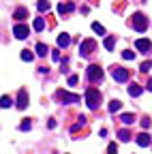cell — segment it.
<instances>
[{
	"label": "cell",
	"instance_id": "cell-1",
	"mask_svg": "<svg viewBox=\"0 0 152 154\" xmlns=\"http://www.w3.org/2000/svg\"><path fill=\"white\" fill-rule=\"evenodd\" d=\"M86 105H88L90 109H97V107L101 105V92H99L97 88H88V90H86Z\"/></svg>",
	"mask_w": 152,
	"mask_h": 154
},
{
	"label": "cell",
	"instance_id": "cell-2",
	"mask_svg": "<svg viewBox=\"0 0 152 154\" xmlns=\"http://www.w3.org/2000/svg\"><path fill=\"white\" fill-rule=\"evenodd\" d=\"M131 24H133V28H135L137 32H146V28H148V19H146L144 13H133Z\"/></svg>",
	"mask_w": 152,
	"mask_h": 154
},
{
	"label": "cell",
	"instance_id": "cell-3",
	"mask_svg": "<svg viewBox=\"0 0 152 154\" xmlns=\"http://www.w3.org/2000/svg\"><path fill=\"white\" fill-rule=\"evenodd\" d=\"M86 75H88V79H90L92 84H97V82L103 79V69H101L99 64H90V66L86 69Z\"/></svg>",
	"mask_w": 152,
	"mask_h": 154
},
{
	"label": "cell",
	"instance_id": "cell-4",
	"mask_svg": "<svg viewBox=\"0 0 152 154\" xmlns=\"http://www.w3.org/2000/svg\"><path fill=\"white\" fill-rule=\"evenodd\" d=\"M111 77H113L116 82L124 84V82H129V71H126L124 66H113V69H111Z\"/></svg>",
	"mask_w": 152,
	"mask_h": 154
},
{
	"label": "cell",
	"instance_id": "cell-5",
	"mask_svg": "<svg viewBox=\"0 0 152 154\" xmlns=\"http://www.w3.org/2000/svg\"><path fill=\"white\" fill-rule=\"evenodd\" d=\"M56 96H58L62 103H79V101H82L79 94H71V92H64V90H58V92H56Z\"/></svg>",
	"mask_w": 152,
	"mask_h": 154
},
{
	"label": "cell",
	"instance_id": "cell-6",
	"mask_svg": "<svg viewBox=\"0 0 152 154\" xmlns=\"http://www.w3.org/2000/svg\"><path fill=\"white\" fill-rule=\"evenodd\" d=\"M97 47V43L92 41V38H86V41H82V45H79V56H90L92 54V49Z\"/></svg>",
	"mask_w": 152,
	"mask_h": 154
},
{
	"label": "cell",
	"instance_id": "cell-7",
	"mask_svg": "<svg viewBox=\"0 0 152 154\" xmlns=\"http://www.w3.org/2000/svg\"><path fill=\"white\" fill-rule=\"evenodd\" d=\"M135 49L141 51V54H150L152 51V43L148 41V38H137V41H135Z\"/></svg>",
	"mask_w": 152,
	"mask_h": 154
},
{
	"label": "cell",
	"instance_id": "cell-8",
	"mask_svg": "<svg viewBox=\"0 0 152 154\" xmlns=\"http://www.w3.org/2000/svg\"><path fill=\"white\" fill-rule=\"evenodd\" d=\"M13 34H15L17 38H26V36L30 34V28H28L26 24H17V26H13Z\"/></svg>",
	"mask_w": 152,
	"mask_h": 154
},
{
	"label": "cell",
	"instance_id": "cell-9",
	"mask_svg": "<svg viewBox=\"0 0 152 154\" xmlns=\"http://www.w3.org/2000/svg\"><path fill=\"white\" fill-rule=\"evenodd\" d=\"M15 105H17V109H26V107H28V92H26L24 88L17 92V103H15Z\"/></svg>",
	"mask_w": 152,
	"mask_h": 154
},
{
	"label": "cell",
	"instance_id": "cell-10",
	"mask_svg": "<svg viewBox=\"0 0 152 154\" xmlns=\"http://www.w3.org/2000/svg\"><path fill=\"white\" fill-rule=\"evenodd\" d=\"M150 139H152V137H150L148 133H139V135H137V146L146 148V146H150Z\"/></svg>",
	"mask_w": 152,
	"mask_h": 154
},
{
	"label": "cell",
	"instance_id": "cell-11",
	"mask_svg": "<svg viewBox=\"0 0 152 154\" xmlns=\"http://www.w3.org/2000/svg\"><path fill=\"white\" fill-rule=\"evenodd\" d=\"M69 45H71V34H67V32L60 34L58 36V47H69Z\"/></svg>",
	"mask_w": 152,
	"mask_h": 154
},
{
	"label": "cell",
	"instance_id": "cell-12",
	"mask_svg": "<svg viewBox=\"0 0 152 154\" xmlns=\"http://www.w3.org/2000/svg\"><path fill=\"white\" fill-rule=\"evenodd\" d=\"M73 9H75V5H73V2H67V5L62 2V5H58V13H60V15H64V13H71Z\"/></svg>",
	"mask_w": 152,
	"mask_h": 154
},
{
	"label": "cell",
	"instance_id": "cell-13",
	"mask_svg": "<svg viewBox=\"0 0 152 154\" xmlns=\"http://www.w3.org/2000/svg\"><path fill=\"white\" fill-rule=\"evenodd\" d=\"M13 17H15V19H20V22H22V19H26V17H28V11H26L24 7H20V9H15Z\"/></svg>",
	"mask_w": 152,
	"mask_h": 154
},
{
	"label": "cell",
	"instance_id": "cell-14",
	"mask_svg": "<svg viewBox=\"0 0 152 154\" xmlns=\"http://www.w3.org/2000/svg\"><path fill=\"white\" fill-rule=\"evenodd\" d=\"M34 49H36V56H41V58H43V56H47V51H49V47H47L45 43H36V47H34Z\"/></svg>",
	"mask_w": 152,
	"mask_h": 154
},
{
	"label": "cell",
	"instance_id": "cell-15",
	"mask_svg": "<svg viewBox=\"0 0 152 154\" xmlns=\"http://www.w3.org/2000/svg\"><path fill=\"white\" fill-rule=\"evenodd\" d=\"M32 28H34L36 32L45 30V19H43V17H36V19H34V24H32Z\"/></svg>",
	"mask_w": 152,
	"mask_h": 154
},
{
	"label": "cell",
	"instance_id": "cell-16",
	"mask_svg": "<svg viewBox=\"0 0 152 154\" xmlns=\"http://www.w3.org/2000/svg\"><path fill=\"white\" fill-rule=\"evenodd\" d=\"M120 120H122V124H133V122H135V116H133V113H122L120 116Z\"/></svg>",
	"mask_w": 152,
	"mask_h": 154
},
{
	"label": "cell",
	"instance_id": "cell-17",
	"mask_svg": "<svg viewBox=\"0 0 152 154\" xmlns=\"http://www.w3.org/2000/svg\"><path fill=\"white\" fill-rule=\"evenodd\" d=\"M113 45H116V38H113V36H107L105 41H103V47H105L107 51H111V49H113Z\"/></svg>",
	"mask_w": 152,
	"mask_h": 154
},
{
	"label": "cell",
	"instance_id": "cell-18",
	"mask_svg": "<svg viewBox=\"0 0 152 154\" xmlns=\"http://www.w3.org/2000/svg\"><path fill=\"white\" fill-rule=\"evenodd\" d=\"M36 9H39L41 13L49 11V0H39V2H36Z\"/></svg>",
	"mask_w": 152,
	"mask_h": 154
},
{
	"label": "cell",
	"instance_id": "cell-19",
	"mask_svg": "<svg viewBox=\"0 0 152 154\" xmlns=\"http://www.w3.org/2000/svg\"><path fill=\"white\" fill-rule=\"evenodd\" d=\"M11 105H13V101H11V96H7V94H5L2 99H0V107H2V109H9Z\"/></svg>",
	"mask_w": 152,
	"mask_h": 154
},
{
	"label": "cell",
	"instance_id": "cell-20",
	"mask_svg": "<svg viewBox=\"0 0 152 154\" xmlns=\"http://www.w3.org/2000/svg\"><path fill=\"white\" fill-rule=\"evenodd\" d=\"M120 107H122V103H120L118 99H113V101L109 103V111H111V113H116V111H120Z\"/></svg>",
	"mask_w": 152,
	"mask_h": 154
},
{
	"label": "cell",
	"instance_id": "cell-21",
	"mask_svg": "<svg viewBox=\"0 0 152 154\" xmlns=\"http://www.w3.org/2000/svg\"><path fill=\"white\" fill-rule=\"evenodd\" d=\"M32 58H34V54H32L30 49H24V51H22V60H24V62H32Z\"/></svg>",
	"mask_w": 152,
	"mask_h": 154
},
{
	"label": "cell",
	"instance_id": "cell-22",
	"mask_svg": "<svg viewBox=\"0 0 152 154\" xmlns=\"http://www.w3.org/2000/svg\"><path fill=\"white\" fill-rule=\"evenodd\" d=\"M118 137H120L122 141H131V137H133V135H131V133H129L126 128H122V131L118 133Z\"/></svg>",
	"mask_w": 152,
	"mask_h": 154
},
{
	"label": "cell",
	"instance_id": "cell-23",
	"mask_svg": "<svg viewBox=\"0 0 152 154\" xmlns=\"http://www.w3.org/2000/svg\"><path fill=\"white\" fill-rule=\"evenodd\" d=\"M129 94H131V96H139V94H141V88L133 84V86H129Z\"/></svg>",
	"mask_w": 152,
	"mask_h": 154
},
{
	"label": "cell",
	"instance_id": "cell-24",
	"mask_svg": "<svg viewBox=\"0 0 152 154\" xmlns=\"http://www.w3.org/2000/svg\"><path fill=\"white\" fill-rule=\"evenodd\" d=\"M30 128H32V122H30V118H26V120L20 124V131H24V133H26V131H30Z\"/></svg>",
	"mask_w": 152,
	"mask_h": 154
},
{
	"label": "cell",
	"instance_id": "cell-25",
	"mask_svg": "<svg viewBox=\"0 0 152 154\" xmlns=\"http://www.w3.org/2000/svg\"><path fill=\"white\" fill-rule=\"evenodd\" d=\"M92 30L97 32V34H105V28H103L99 22H94V24H92Z\"/></svg>",
	"mask_w": 152,
	"mask_h": 154
},
{
	"label": "cell",
	"instance_id": "cell-26",
	"mask_svg": "<svg viewBox=\"0 0 152 154\" xmlns=\"http://www.w3.org/2000/svg\"><path fill=\"white\" fill-rule=\"evenodd\" d=\"M122 58H124V60H133V58H135V51L124 49V51H122Z\"/></svg>",
	"mask_w": 152,
	"mask_h": 154
},
{
	"label": "cell",
	"instance_id": "cell-27",
	"mask_svg": "<svg viewBox=\"0 0 152 154\" xmlns=\"http://www.w3.org/2000/svg\"><path fill=\"white\" fill-rule=\"evenodd\" d=\"M152 69V60H146V62H141V66H139V71H144V73H148Z\"/></svg>",
	"mask_w": 152,
	"mask_h": 154
},
{
	"label": "cell",
	"instance_id": "cell-28",
	"mask_svg": "<svg viewBox=\"0 0 152 154\" xmlns=\"http://www.w3.org/2000/svg\"><path fill=\"white\" fill-rule=\"evenodd\" d=\"M107 152H118V146H116V143H109V146H107Z\"/></svg>",
	"mask_w": 152,
	"mask_h": 154
},
{
	"label": "cell",
	"instance_id": "cell-29",
	"mask_svg": "<svg viewBox=\"0 0 152 154\" xmlns=\"http://www.w3.org/2000/svg\"><path fill=\"white\" fill-rule=\"evenodd\" d=\"M75 84H77V77L71 75V77H69V86H75Z\"/></svg>",
	"mask_w": 152,
	"mask_h": 154
},
{
	"label": "cell",
	"instance_id": "cell-30",
	"mask_svg": "<svg viewBox=\"0 0 152 154\" xmlns=\"http://www.w3.org/2000/svg\"><path fill=\"white\" fill-rule=\"evenodd\" d=\"M148 126H150V118H144L141 120V128H148Z\"/></svg>",
	"mask_w": 152,
	"mask_h": 154
},
{
	"label": "cell",
	"instance_id": "cell-31",
	"mask_svg": "<svg viewBox=\"0 0 152 154\" xmlns=\"http://www.w3.org/2000/svg\"><path fill=\"white\" fill-rule=\"evenodd\" d=\"M51 58L54 60H60V51H51Z\"/></svg>",
	"mask_w": 152,
	"mask_h": 154
},
{
	"label": "cell",
	"instance_id": "cell-32",
	"mask_svg": "<svg viewBox=\"0 0 152 154\" xmlns=\"http://www.w3.org/2000/svg\"><path fill=\"white\" fill-rule=\"evenodd\" d=\"M146 90H150V92H152V79H148V84H146Z\"/></svg>",
	"mask_w": 152,
	"mask_h": 154
}]
</instances>
